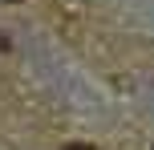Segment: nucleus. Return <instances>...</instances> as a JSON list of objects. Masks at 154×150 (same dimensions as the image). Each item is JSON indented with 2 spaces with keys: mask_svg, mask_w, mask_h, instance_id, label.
Returning <instances> with one entry per match:
<instances>
[{
  "mask_svg": "<svg viewBox=\"0 0 154 150\" xmlns=\"http://www.w3.org/2000/svg\"><path fill=\"white\" fill-rule=\"evenodd\" d=\"M61 150H97V146H85V142H69V146H61Z\"/></svg>",
  "mask_w": 154,
  "mask_h": 150,
  "instance_id": "nucleus-1",
  "label": "nucleus"
},
{
  "mask_svg": "<svg viewBox=\"0 0 154 150\" xmlns=\"http://www.w3.org/2000/svg\"><path fill=\"white\" fill-rule=\"evenodd\" d=\"M0 49H8V41H4V32H0Z\"/></svg>",
  "mask_w": 154,
  "mask_h": 150,
  "instance_id": "nucleus-2",
  "label": "nucleus"
},
{
  "mask_svg": "<svg viewBox=\"0 0 154 150\" xmlns=\"http://www.w3.org/2000/svg\"><path fill=\"white\" fill-rule=\"evenodd\" d=\"M8 4H16V0H8Z\"/></svg>",
  "mask_w": 154,
  "mask_h": 150,
  "instance_id": "nucleus-3",
  "label": "nucleus"
}]
</instances>
